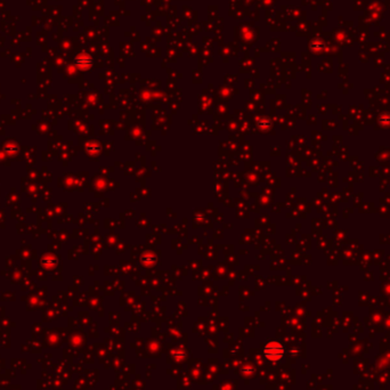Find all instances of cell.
<instances>
[{
	"mask_svg": "<svg viewBox=\"0 0 390 390\" xmlns=\"http://www.w3.org/2000/svg\"><path fill=\"white\" fill-rule=\"evenodd\" d=\"M283 353H284V349H283L282 345L279 344V342H275V341L270 342V344L265 347V349H264L265 356H266L267 360L271 361V362L280 361L283 356Z\"/></svg>",
	"mask_w": 390,
	"mask_h": 390,
	"instance_id": "1",
	"label": "cell"
}]
</instances>
